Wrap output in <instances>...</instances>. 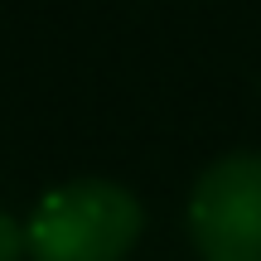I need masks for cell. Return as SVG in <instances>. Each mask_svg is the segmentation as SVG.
<instances>
[{"instance_id": "obj_1", "label": "cell", "mask_w": 261, "mask_h": 261, "mask_svg": "<svg viewBox=\"0 0 261 261\" xmlns=\"http://www.w3.org/2000/svg\"><path fill=\"white\" fill-rule=\"evenodd\" d=\"M140 227L145 208L126 184L68 179L34 203L24 232L34 261H126Z\"/></svg>"}, {"instance_id": "obj_2", "label": "cell", "mask_w": 261, "mask_h": 261, "mask_svg": "<svg viewBox=\"0 0 261 261\" xmlns=\"http://www.w3.org/2000/svg\"><path fill=\"white\" fill-rule=\"evenodd\" d=\"M189 242L203 261H261V155L237 150L198 174Z\"/></svg>"}, {"instance_id": "obj_3", "label": "cell", "mask_w": 261, "mask_h": 261, "mask_svg": "<svg viewBox=\"0 0 261 261\" xmlns=\"http://www.w3.org/2000/svg\"><path fill=\"white\" fill-rule=\"evenodd\" d=\"M29 252V232L19 218H10L5 208H0V261H19Z\"/></svg>"}]
</instances>
